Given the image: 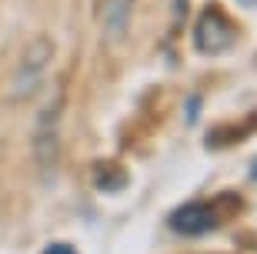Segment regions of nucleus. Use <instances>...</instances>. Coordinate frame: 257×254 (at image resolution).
<instances>
[{"label": "nucleus", "instance_id": "nucleus-7", "mask_svg": "<svg viewBox=\"0 0 257 254\" xmlns=\"http://www.w3.org/2000/svg\"><path fill=\"white\" fill-rule=\"evenodd\" d=\"M44 254H77L74 244H64V241H54V244L44 247Z\"/></svg>", "mask_w": 257, "mask_h": 254}, {"label": "nucleus", "instance_id": "nucleus-8", "mask_svg": "<svg viewBox=\"0 0 257 254\" xmlns=\"http://www.w3.org/2000/svg\"><path fill=\"white\" fill-rule=\"evenodd\" d=\"M194 117H200V97H187V124H194Z\"/></svg>", "mask_w": 257, "mask_h": 254}, {"label": "nucleus", "instance_id": "nucleus-2", "mask_svg": "<svg viewBox=\"0 0 257 254\" xmlns=\"http://www.w3.org/2000/svg\"><path fill=\"white\" fill-rule=\"evenodd\" d=\"M234 44H237V27H234V20H230L220 7H214V4L200 10L197 24H194V47H197V54L220 57V54H227Z\"/></svg>", "mask_w": 257, "mask_h": 254}, {"label": "nucleus", "instance_id": "nucleus-6", "mask_svg": "<svg viewBox=\"0 0 257 254\" xmlns=\"http://www.w3.org/2000/svg\"><path fill=\"white\" fill-rule=\"evenodd\" d=\"M94 184L100 194H117V191L127 188V171L117 167L114 160H100L94 167Z\"/></svg>", "mask_w": 257, "mask_h": 254}, {"label": "nucleus", "instance_id": "nucleus-3", "mask_svg": "<svg viewBox=\"0 0 257 254\" xmlns=\"http://www.w3.org/2000/svg\"><path fill=\"white\" fill-rule=\"evenodd\" d=\"M60 91L54 97L47 101V107L37 114V134H34V147H37V160L40 164H54L57 160V147H60V134H57V127H60Z\"/></svg>", "mask_w": 257, "mask_h": 254}, {"label": "nucleus", "instance_id": "nucleus-1", "mask_svg": "<svg viewBox=\"0 0 257 254\" xmlns=\"http://www.w3.org/2000/svg\"><path fill=\"white\" fill-rule=\"evenodd\" d=\"M230 201H237V194H224V198H210V201H187L177 211H171L167 224H171V231H177L184 237H204L237 214V211H227Z\"/></svg>", "mask_w": 257, "mask_h": 254}, {"label": "nucleus", "instance_id": "nucleus-4", "mask_svg": "<svg viewBox=\"0 0 257 254\" xmlns=\"http://www.w3.org/2000/svg\"><path fill=\"white\" fill-rule=\"evenodd\" d=\"M50 57H54V50H50V40L47 37H40V40L30 44L27 54H24V60H20L17 80H14V97H27L30 91H34V84L40 80V74L47 70Z\"/></svg>", "mask_w": 257, "mask_h": 254}, {"label": "nucleus", "instance_id": "nucleus-9", "mask_svg": "<svg viewBox=\"0 0 257 254\" xmlns=\"http://www.w3.org/2000/svg\"><path fill=\"white\" fill-rule=\"evenodd\" d=\"M250 178H254V181H257V167H254V171H250Z\"/></svg>", "mask_w": 257, "mask_h": 254}, {"label": "nucleus", "instance_id": "nucleus-5", "mask_svg": "<svg viewBox=\"0 0 257 254\" xmlns=\"http://www.w3.org/2000/svg\"><path fill=\"white\" fill-rule=\"evenodd\" d=\"M137 0H104V44L114 47L127 37Z\"/></svg>", "mask_w": 257, "mask_h": 254}]
</instances>
